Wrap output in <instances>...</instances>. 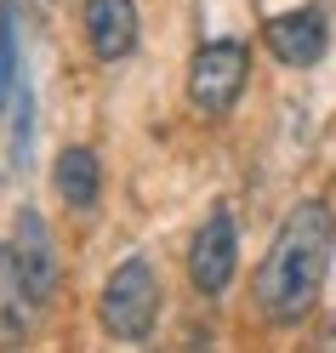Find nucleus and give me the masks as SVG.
I'll return each mask as SVG.
<instances>
[{"instance_id": "9", "label": "nucleus", "mask_w": 336, "mask_h": 353, "mask_svg": "<svg viewBox=\"0 0 336 353\" xmlns=\"http://www.w3.org/2000/svg\"><path fill=\"white\" fill-rule=\"evenodd\" d=\"M29 319H34V296H29L23 274H17L12 245H0V336L17 342V336L29 330Z\"/></svg>"}, {"instance_id": "8", "label": "nucleus", "mask_w": 336, "mask_h": 353, "mask_svg": "<svg viewBox=\"0 0 336 353\" xmlns=\"http://www.w3.org/2000/svg\"><path fill=\"white\" fill-rule=\"evenodd\" d=\"M52 183H57V200L69 205V211H92L97 194H103V165H97V154H92V148H63Z\"/></svg>"}, {"instance_id": "11", "label": "nucleus", "mask_w": 336, "mask_h": 353, "mask_svg": "<svg viewBox=\"0 0 336 353\" xmlns=\"http://www.w3.org/2000/svg\"><path fill=\"white\" fill-rule=\"evenodd\" d=\"M313 347H336V325H330V330H325V336H319V342H313Z\"/></svg>"}, {"instance_id": "2", "label": "nucleus", "mask_w": 336, "mask_h": 353, "mask_svg": "<svg viewBox=\"0 0 336 353\" xmlns=\"http://www.w3.org/2000/svg\"><path fill=\"white\" fill-rule=\"evenodd\" d=\"M97 319L115 342H148L154 319H160V274L148 268V256H126L115 274L103 279Z\"/></svg>"}, {"instance_id": "6", "label": "nucleus", "mask_w": 336, "mask_h": 353, "mask_svg": "<svg viewBox=\"0 0 336 353\" xmlns=\"http://www.w3.org/2000/svg\"><path fill=\"white\" fill-rule=\"evenodd\" d=\"M12 256H17V274H23L29 285V296L34 307H46L52 291H57V251H52V228H46V216L40 211H17V223H12Z\"/></svg>"}, {"instance_id": "7", "label": "nucleus", "mask_w": 336, "mask_h": 353, "mask_svg": "<svg viewBox=\"0 0 336 353\" xmlns=\"http://www.w3.org/2000/svg\"><path fill=\"white\" fill-rule=\"evenodd\" d=\"M86 46L103 63L137 52V0H86Z\"/></svg>"}, {"instance_id": "4", "label": "nucleus", "mask_w": 336, "mask_h": 353, "mask_svg": "<svg viewBox=\"0 0 336 353\" xmlns=\"http://www.w3.org/2000/svg\"><path fill=\"white\" fill-rule=\"evenodd\" d=\"M234 268H239V228H234V211L217 205L206 223H199L194 245H188V279H194L199 296H222Z\"/></svg>"}, {"instance_id": "3", "label": "nucleus", "mask_w": 336, "mask_h": 353, "mask_svg": "<svg viewBox=\"0 0 336 353\" xmlns=\"http://www.w3.org/2000/svg\"><path fill=\"white\" fill-rule=\"evenodd\" d=\"M245 80H251V52L239 40H206L194 57H188V103L199 114H228L239 103Z\"/></svg>"}, {"instance_id": "10", "label": "nucleus", "mask_w": 336, "mask_h": 353, "mask_svg": "<svg viewBox=\"0 0 336 353\" xmlns=\"http://www.w3.org/2000/svg\"><path fill=\"white\" fill-rule=\"evenodd\" d=\"M17 85V0H0V108H12Z\"/></svg>"}, {"instance_id": "5", "label": "nucleus", "mask_w": 336, "mask_h": 353, "mask_svg": "<svg viewBox=\"0 0 336 353\" xmlns=\"http://www.w3.org/2000/svg\"><path fill=\"white\" fill-rule=\"evenodd\" d=\"M262 46L274 52L285 69H313L330 46V29H325V12L319 6H297V12H279L262 23Z\"/></svg>"}, {"instance_id": "1", "label": "nucleus", "mask_w": 336, "mask_h": 353, "mask_svg": "<svg viewBox=\"0 0 336 353\" xmlns=\"http://www.w3.org/2000/svg\"><path fill=\"white\" fill-rule=\"evenodd\" d=\"M330 251H336V211L325 200H302L285 211L279 234L268 239L262 268L251 279V302L268 325H302L313 314V302L325 291L330 274Z\"/></svg>"}]
</instances>
